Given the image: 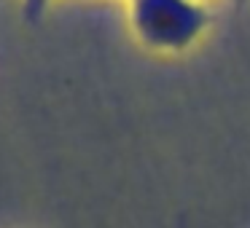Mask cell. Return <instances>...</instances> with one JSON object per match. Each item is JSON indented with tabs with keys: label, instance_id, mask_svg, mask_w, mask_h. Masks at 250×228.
<instances>
[{
	"label": "cell",
	"instance_id": "cell-1",
	"mask_svg": "<svg viewBox=\"0 0 250 228\" xmlns=\"http://www.w3.org/2000/svg\"><path fill=\"white\" fill-rule=\"evenodd\" d=\"M132 22L151 49H186L205 27V11L191 0H132Z\"/></svg>",
	"mask_w": 250,
	"mask_h": 228
},
{
	"label": "cell",
	"instance_id": "cell-2",
	"mask_svg": "<svg viewBox=\"0 0 250 228\" xmlns=\"http://www.w3.org/2000/svg\"><path fill=\"white\" fill-rule=\"evenodd\" d=\"M49 0H24V8H27V17H38L43 11V6Z\"/></svg>",
	"mask_w": 250,
	"mask_h": 228
}]
</instances>
